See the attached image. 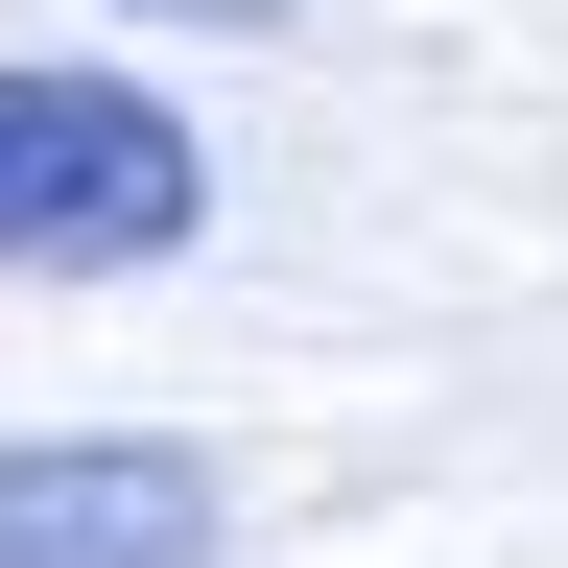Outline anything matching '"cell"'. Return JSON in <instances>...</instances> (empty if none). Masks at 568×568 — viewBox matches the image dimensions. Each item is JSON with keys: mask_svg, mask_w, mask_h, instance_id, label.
<instances>
[{"mask_svg": "<svg viewBox=\"0 0 568 568\" xmlns=\"http://www.w3.org/2000/svg\"><path fill=\"white\" fill-rule=\"evenodd\" d=\"M190 119L166 95H119V71H0V284H142V261H190Z\"/></svg>", "mask_w": 568, "mask_h": 568, "instance_id": "cell-1", "label": "cell"}, {"mask_svg": "<svg viewBox=\"0 0 568 568\" xmlns=\"http://www.w3.org/2000/svg\"><path fill=\"white\" fill-rule=\"evenodd\" d=\"M119 24H284V0H119Z\"/></svg>", "mask_w": 568, "mask_h": 568, "instance_id": "cell-3", "label": "cell"}, {"mask_svg": "<svg viewBox=\"0 0 568 568\" xmlns=\"http://www.w3.org/2000/svg\"><path fill=\"white\" fill-rule=\"evenodd\" d=\"M0 568H213V474L142 426H48L0 450Z\"/></svg>", "mask_w": 568, "mask_h": 568, "instance_id": "cell-2", "label": "cell"}]
</instances>
